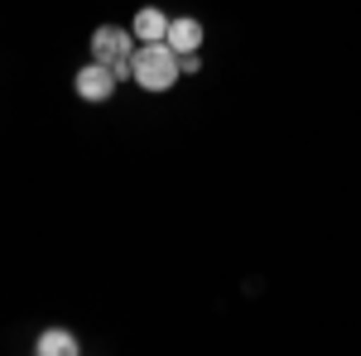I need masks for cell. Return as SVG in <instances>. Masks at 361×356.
<instances>
[{"mask_svg": "<svg viewBox=\"0 0 361 356\" xmlns=\"http://www.w3.org/2000/svg\"><path fill=\"white\" fill-rule=\"evenodd\" d=\"M169 49H178V54H197V49H202V25L188 20V15L169 20Z\"/></svg>", "mask_w": 361, "mask_h": 356, "instance_id": "obj_4", "label": "cell"}, {"mask_svg": "<svg viewBox=\"0 0 361 356\" xmlns=\"http://www.w3.org/2000/svg\"><path fill=\"white\" fill-rule=\"evenodd\" d=\"M202 68V58L197 54H178V73H197Z\"/></svg>", "mask_w": 361, "mask_h": 356, "instance_id": "obj_7", "label": "cell"}, {"mask_svg": "<svg viewBox=\"0 0 361 356\" xmlns=\"http://www.w3.org/2000/svg\"><path fill=\"white\" fill-rule=\"evenodd\" d=\"M73 87H78V97H82V102H106V97L116 92V73L106 68V63H97V58H92L82 73H78V82H73Z\"/></svg>", "mask_w": 361, "mask_h": 356, "instance_id": "obj_3", "label": "cell"}, {"mask_svg": "<svg viewBox=\"0 0 361 356\" xmlns=\"http://www.w3.org/2000/svg\"><path fill=\"white\" fill-rule=\"evenodd\" d=\"M135 39H145V44H159V39H169V15L159 10V5H145L135 15V29H130Z\"/></svg>", "mask_w": 361, "mask_h": 356, "instance_id": "obj_5", "label": "cell"}, {"mask_svg": "<svg viewBox=\"0 0 361 356\" xmlns=\"http://www.w3.org/2000/svg\"><path fill=\"white\" fill-rule=\"evenodd\" d=\"M130 58H135V82L145 92H169V87L178 82V49H169V39L145 44Z\"/></svg>", "mask_w": 361, "mask_h": 356, "instance_id": "obj_1", "label": "cell"}, {"mask_svg": "<svg viewBox=\"0 0 361 356\" xmlns=\"http://www.w3.org/2000/svg\"><path fill=\"white\" fill-rule=\"evenodd\" d=\"M39 356H78V337L68 328H49L39 337Z\"/></svg>", "mask_w": 361, "mask_h": 356, "instance_id": "obj_6", "label": "cell"}, {"mask_svg": "<svg viewBox=\"0 0 361 356\" xmlns=\"http://www.w3.org/2000/svg\"><path fill=\"white\" fill-rule=\"evenodd\" d=\"M130 54V29H121V25H102L97 34H92V58L97 63H121V58Z\"/></svg>", "mask_w": 361, "mask_h": 356, "instance_id": "obj_2", "label": "cell"}]
</instances>
